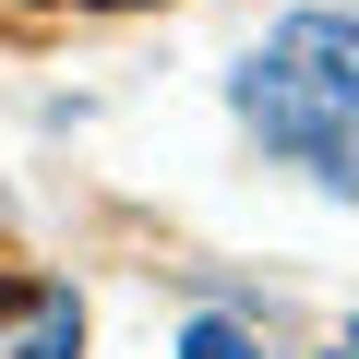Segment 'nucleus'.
<instances>
[{"mask_svg": "<svg viewBox=\"0 0 359 359\" xmlns=\"http://www.w3.org/2000/svg\"><path fill=\"white\" fill-rule=\"evenodd\" d=\"M240 120L299 156L323 192H359V25L347 13H287L264 60L240 72Z\"/></svg>", "mask_w": 359, "mask_h": 359, "instance_id": "1", "label": "nucleus"}, {"mask_svg": "<svg viewBox=\"0 0 359 359\" xmlns=\"http://www.w3.org/2000/svg\"><path fill=\"white\" fill-rule=\"evenodd\" d=\"M180 359H264V347H252V323H240V311H204L192 335H180Z\"/></svg>", "mask_w": 359, "mask_h": 359, "instance_id": "2", "label": "nucleus"}, {"mask_svg": "<svg viewBox=\"0 0 359 359\" xmlns=\"http://www.w3.org/2000/svg\"><path fill=\"white\" fill-rule=\"evenodd\" d=\"M72 347H84V311L72 299H36V347L25 359H72Z\"/></svg>", "mask_w": 359, "mask_h": 359, "instance_id": "3", "label": "nucleus"}, {"mask_svg": "<svg viewBox=\"0 0 359 359\" xmlns=\"http://www.w3.org/2000/svg\"><path fill=\"white\" fill-rule=\"evenodd\" d=\"M347 347H359V335H347Z\"/></svg>", "mask_w": 359, "mask_h": 359, "instance_id": "4", "label": "nucleus"}, {"mask_svg": "<svg viewBox=\"0 0 359 359\" xmlns=\"http://www.w3.org/2000/svg\"><path fill=\"white\" fill-rule=\"evenodd\" d=\"M347 359H359V347H347Z\"/></svg>", "mask_w": 359, "mask_h": 359, "instance_id": "5", "label": "nucleus"}]
</instances>
